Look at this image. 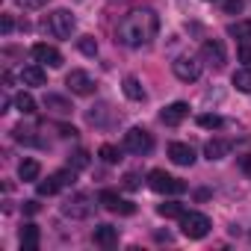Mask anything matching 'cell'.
<instances>
[{
	"label": "cell",
	"instance_id": "obj_4",
	"mask_svg": "<svg viewBox=\"0 0 251 251\" xmlns=\"http://www.w3.org/2000/svg\"><path fill=\"white\" fill-rule=\"evenodd\" d=\"M151 148H154V136L145 127H130L124 133V151H130L136 157H145V154H151Z\"/></svg>",
	"mask_w": 251,
	"mask_h": 251
},
{
	"label": "cell",
	"instance_id": "obj_6",
	"mask_svg": "<svg viewBox=\"0 0 251 251\" xmlns=\"http://www.w3.org/2000/svg\"><path fill=\"white\" fill-rule=\"evenodd\" d=\"M210 219L204 216V213H195V210H189V213H183L180 216V230H183V236H189V239H204L207 233H210Z\"/></svg>",
	"mask_w": 251,
	"mask_h": 251
},
{
	"label": "cell",
	"instance_id": "obj_18",
	"mask_svg": "<svg viewBox=\"0 0 251 251\" xmlns=\"http://www.w3.org/2000/svg\"><path fill=\"white\" fill-rule=\"evenodd\" d=\"M39 175H42V166H39V160H33V157L21 160V166H18V177H21L24 183H33V180H39Z\"/></svg>",
	"mask_w": 251,
	"mask_h": 251
},
{
	"label": "cell",
	"instance_id": "obj_23",
	"mask_svg": "<svg viewBox=\"0 0 251 251\" xmlns=\"http://www.w3.org/2000/svg\"><path fill=\"white\" fill-rule=\"evenodd\" d=\"M15 109L24 112V115H33V112H36V100H33V95H30V92H18V95H15Z\"/></svg>",
	"mask_w": 251,
	"mask_h": 251
},
{
	"label": "cell",
	"instance_id": "obj_38",
	"mask_svg": "<svg viewBox=\"0 0 251 251\" xmlns=\"http://www.w3.org/2000/svg\"><path fill=\"white\" fill-rule=\"evenodd\" d=\"M18 6H24V9H36V0H15Z\"/></svg>",
	"mask_w": 251,
	"mask_h": 251
},
{
	"label": "cell",
	"instance_id": "obj_29",
	"mask_svg": "<svg viewBox=\"0 0 251 251\" xmlns=\"http://www.w3.org/2000/svg\"><path fill=\"white\" fill-rule=\"evenodd\" d=\"M98 157H100L103 163H118V160H121V151H118L115 145H100Z\"/></svg>",
	"mask_w": 251,
	"mask_h": 251
},
{
	"label": "cell",
	"instance_id": "obj_10",
	"mask_svg": "<svg viewBox=\"0 0 251 251\" xmlns=\"http://www.w3.org/2000/svg\"><path fill=\"white\" fill-rule=\"evenodd\" d=\"M201 56H204V62L213 65V68H225V62H227V53H225L222 39H207L204 48H201Z\"/></svg>",
	"mask_w": 251,
	"mask_h": 251
},
{
	"label": "cell",
	"instance_id": "obj_34",
	"mask_svg": "<svg viewBox=\"0 0 251 251\" xmlns=\"http://www.w3.org/2000/svg\"><path fill=\"white\" fill-rule=\"evenodd\" d=\"M239 169L251 177V154H245V157H239Z\"/></svg>",
	"mask_w": 251,
	"mask_h": 251
},
{
	"label": "cell",
	"instance_id": "obj_12",
	"mask_svg": "<svg viewBox=\"0 0 251 251\" xmlns=\"http://www.w3.org/2000/svg\"><path fill=\"white\" fill-rule=\"evenodd\" d=\"M189 115V103H183V100H175V103H169L166 109H163V124H169V127H177V124L183 121Z\"/></svg>",
	"mask_w": 251,
	"mask_h": 251
},
{
	"label": "cell",
	"instance_id": "obj_22",
	"mask_svg": "<svg viewBox=\"0 0 251 251\" xmlns=\"http://www.w3.org/2000/svg\"><path fill=\"white\" fill-rule=\"evenodd\" d=\"M230 83L239 89V92H245V95H251V68H239V71H233V77H230Z\"/></svg>",
	"mask_w": 251,
	"mask_h": 251
},
{
	"label": "cell",
	"instance_id": "obj_25",
	"mask_svg": "<svg viewBox=\"0 0 251 251\" xmlns=\"http://www.w3.org/2000/svg\"><path fill=\"white\" fill-rule=\"evenodd\" d=\"M198 124H201V127H207V130H219L222 124H225V118L216 115V112H204V115H198Z\"/></svg>",
	"mask_w": 251,
	"mask_h": 251
},
{
	"label": "cell",
	"instance_id": "obj_39",
	"mask_svg": "<svg viewBox=\"0 0 251 251\" xmlns=\"http://www.w3.org/2000/svg\"><path fill=\"white\" fill-rule=\"evenodd\" d=\"M157 242H172V233L166 230V233H157Z\"/></svg>",
	"mask_w": 251,
	"mask_h": 251
},
{
	"label": "cell",
	"instance_id": "obj_33",
	"mask_svg": "<svg viewBox=\"0 0 251 251\" xmlns=\"http://www.w3.org/2000/svg\"><path fill=\"white\" fill-rule=\"evenodd\" d=\"M124 186H127V189H139V175H124Z\"/></svg>",
	"mask_w": 251,
	"mask_h": 251
},
{
	"label": "cell",
	"instance_id": "obj_20",
	"mask_svg": "<svg viewBox=\"0 0 251 251\" xmlns=\"http://www.w3.org/2000/svg\"><path fill=\"white\" fill-rule=\"evenodd\" d=\"M86 121L95 124V127H103V124L109 121V106H106V103H95V106L86 112Z\"/></svg>",
	"mask_w": 251,
	"mask_h": 251
},
{
	"label": "cell",
	"instance_id": "obj_37",
	"mask_svg": "<svg viewBox=\"0 0 251 251\" xmlns=\"http://www.w3.org/2000/svg\"><path fill=\"white\" fill-rule=\"evenodd\" d=\"M24 213H30V216L39 213V204H36V201H24Z\"/></svg>",
	"mask_w": 251,
	"mask_h": 251
},
{
	"label": "cell",
	"instance_id": "obj_16",
	"mask_svg": "<svg viewBox=\"0 0 251 251\" xmlns=\"http://www.w3.org/2000/svg\"><path fill=\"white\" fill-rule=\"evenodd\" d=\"M21 83H24V86H45V83H48V74H45L42 62H39V65H24V68H21Z\"/></svg>",
	"mask_w": 251,
	"mask_h": 251
},
{
	"label": "cell",
	"instance_id": "obj_3",
	"mask_svg": "<svg viewBox=\"0 0 251 251\" xmlns=\"http://www.w3.org/2000/svg\"><path fill=\"white\" fill-rule=\"evenodd\" d=\"M148 186H151L154 192H160V195H180V192H186V183L177 180V177H172V175L163 172V169H154V172L148 175Z\"/></svg>",
	"mask_w": 251,
	"mask_h": 251
},
{
	"label": "cell",
	"instance_id": "obj_35",
	"mask_svg": "<svg viewBox=\"0 0 251 251\" xmlns=\"http://www.w3.org/2000/svg\"><path fill=\"white\" fill-rule=\"evenodd\" d=\"M12 27H15V24H12V18H9V15H3V24H0L3 36H9V33H12Z\"/></svg>",
	"mask_w": 251,
	"mask_h": 251
},
{
	"label": "cell",
	"instance_id": "obj_36",
	"mask_svg": "<svg viewBox=\"0 0 251 251\" xmlns=\"http://www.w3.org/2000/svg\"><path fill=\"white\" fill-rule=\"evenodd\" d=\"M59 136H71V139H74V136H77V130H74V127H68V124H62V127H59Z\"/></svg>",
	"mask_w": 251,
	"mask_h": 251
},
{
	"label": "cell",
	"instance_id": "obj_11",
	"mask_svg": "<svg viewBox=\"0 0 251 251\" xmlns=\"http://www.w3.org/2000/svg\"><path fill=\"white\" fill-rule=\"evenodd\" d=\"M33 59L42 62V65H50V68H59V65H62V53H59L53 45H45V42L33 48Z\"/></svg>",
	"mask_w": 251,
	"mask_h": 251
},
{
	"label": "cell",
	"instance_id": "obj_17",
	"mask_svg": "<svg viewBox=\"0 0 251 251\" xmlns=\"http://www.w3.org/2000/svg\"><path fill=\"white\" fill-rule=\"evenodd\" d=\"M45 109L53 112V115H71V100L62 98V95H45Z\"/></svg>",
	"mask_w": 251,
	"mask_h": 251
},
{
	"label": "cell",
	"instance_id": "obj_5",
	"mask_svg": "<svg viewBox=\"0 0 251 251\" xmlns=\"http://www.w3.org/2000/svg\"><path fill=\"white\" fill-rule=\"evenodd\" d=\"M92 210H95V198L86 195V192H74V195L62 204V216H68V219H74V222L89 219Z\"/></svg>",
	"mask_w": 251,
	"mask_h": 251
},
{
	"label": "cell",
	"instance_id": "obj_8",
	"mask_svg": "<svg viewBox=\"0 0 251 251\" xmlns=\"http://www.w3.org/2000/svg\"><path fill=\"white\" fill-rule=\"evenodd\" d=\"M65 86L71 89V95H95V80H92V74L89 71H80V68H74L68 77H65Z\"/></svg>",
	"mask_w": 251,
	"mask_h": 251
},
{
	"label": "cell",
	"instance_id": "obj_40",
	"mask_svg": "<svg viewBox=\"0 0 251 251\" xmlns=\"http://www.w3.org/2000/svg\"><path fill=\"white\" fill-rule=\"evenodd\" d=\"M45 3H48V0H36V6H45Z\"/></svg>",
	"mask_w": 251,
	"mask_h": 251
},
{
	"label": "cell",
	"instance_id": "obj_31",
	"mask_svg": "<svg viewBox=\"0 0 251 251\" xmlns=\"http://www.w3.org/2000/svg\"><path fill=\"white\" fill-rule=\"evenodd\" d=\"M242 6H245V0H225V12L227 15H239Z\"/></svg>",
	"mask_w": 251,
	"mask_h": 251
},
{
	"label": "cell",
	"instance_id": "obj_32",
	"mask_svg": "<svg viewBox=\"0 0 251 251\" xmlns=\"http://www.w3.org/2000/svg\"><path fill=\"white\" fill-rule=\"evenodd\" d=\"M236 56H239V62H245V65H251V48L242 42L239 48H236Z\"/></svg>",
	"mask_w": 251,
	"mask_h": 251
},
{
	"label": "cell",
	"instance_id": "obj_1",
	"mask_svg": "<svg viewBox=\"0 0 251 251\" xmlns=\"http://www.w3.org/2000/svg\"><path fill=\"white\" fill-rule=\"evenodd\" d=\"M160 30V18L154 9H130L118 21V30H115V42L127 45V48H145L151 45V39L157 36Z\"/></svg>",
	"mask_w": 251,
	"mask_h": 251
},
{
	"label": "cell",
	"instance_id": "obj_19",
	"mask_svg": "<svg viewBox=\"0 0 251 251\" xmlns=\"http://www.w3.org/2000/svg\"><path fill=\"white\" fill-rule=\"evenodd\" d=\"M18 239H21V248H24V251H36V248H39V242H42V233H39V227H36V225H24Z\"/></svg>",
	"mask_w": 251,
	"mask_h": 251
},
{
	"label": "cell",
	"instance_id": "obj_27",
	"mask_svg": "<svg viewBox=\"0 0 251 251\" xmlns=\"http://www.w3.org/2000/svg\"><path fill=\"white\" fill-rule=\"evenodd\" d=\"M36 189H39V195H56V192H59L62 186H59L56 175H50L48 180H39V186H36Z\"/></svg>",
	"mask_w": 251,
	"mask_h": 251
},
{
	"label": "cell",
	"instance_id": "obj_30",
	"mask_svg": "<svg viewBox=\"0 0 251 251\" xmlns=\"http://www.w3.org/2000/svg\"><path fill=\"white\" fill-rule=\"evenodd\" d=\"M68 166H71L74 172H77V169H86V166H89V154H86V151H77V154L68 160Z\"/></svg>",
	"mask_w": 251,
	"mask_h": 251
},
{
	"label": "cell",
	"instance_id": "obj_13",
	"mask_svg": "<svg viewBox=\"0 0 251 251\" xmlns=\"http://www.w3.org/2000/svg\"><path fill=\"white\" fill-rule=\"evenodd\" d=\"M169 157H172L175 166H192V163H195V151H192V145H186V142H172V145H169Z\"/></svg>",
	"mask_w": 251,
	"mask_h": 251
},
{
	"label": "cell",
	"instance_id": "obj_14",
	"mask_svg": "<svg viewBox=\"0 0 251 251\" xmlns=\"http://www.w3.org/2000/svg\"><path fill=\"white\" fill-rule=\"evenodd\" d=\"M92 239H95V245H100V248H115V245H118V227H112V225H98L95 233H92Z\"/></svg>",
	"mask_w": 251,
	"mask_h": 251
},
{
	"label": "cell",
	"instance_id": "obj_26",
	"mask_svg": "<svg viewBox=\"0 0 251 251\" xmlns=\"http://www.w3.org/2000/svg\"><path fill=\"white\" fill-rule=\"evenodd\" d=\"M227 33H230V36H236V39H242V42H251V21L230 24V27H227Z\"/></svg>",
	"mask_w": 251,
	"mask_h": 251
},
{
	"label": "cell",
	"instance_id": "obj_2",
	"mask_svg": "<svg viewBox=\"0 0 251 251\" xmlns=\"http://www.w3.org/2000/svg\"><path fill=\"white\" fill-rule=\"evenodd\" d=\"M74 27H77V21H74V15H71L68 9H56V12H50L48 21H45V30H48L53 39H71Z\"/></svg>",
	"mask_w": 251,
	"mask_h": 251
},
{
	"label": "cell",
	"instance_id": "obj_15",
	"mask_svg": "<svg viewBox=\"0 0 251 251\" xmlns=\"http://www.w3.org/2000/svg\"><path fill=\"white\" fill-rule=\"evenodd\" d=\"M230 139H210L207 145H204V157L210 160V163H216V160H225L227 154H230Z\"/></svg>",
	"mask_w": 251,
	"mask_h": 251
},
{
	"label": "cell",
	"instance_id": "obj_24",
	"mask_svg": "<svg viewBox=\"0 0 251 251\" xmlns=\"http://www.w3.org/2000/svg\"><path fill=\"white\" fill-rule=\"evenodd\" d=\"M157 213H160L163 219H180V216L186 213V207H183V204H177V201H169V204H160V207H157Z\"/></svg>",
	"mask_w": 251,
	"mask_h": 251
},
{
	"label": "cell",
	"instance_id": "obj_21",
	"mask_svg": "<svg viewBox=\"0 0 251 251\" xmlns=\"http://www.w3.org/2000/svg\"><path fill=\"white\" fill-rule=\"evenodd\" d=\"M121 89H124V95H127L130 100H145V89H142V83L136 77H124Z\"/></svg>",
	"mask_w": 251,
	"mask_h": 251
},
{
	"label": "cell",
	"instance_id": "obj_7",
	"mask_svg": "<svg viewBox=\"0 0 251 251\" xmlns=\"http://www.w3.org/2000/svg\"><path fill=\"white\" fill-rule=\"evenodd\" d=\"M172 71H175V77H177L180 83H195V80L201 77V62H198L195 56H177V59L172 62Z\"/></svg>",
	"mask_w": 251,
	"mask_h": 251
},
{
	"label": "cell",
	"instance_id": "obj_28",
	"mask_svg": "<svg viewBox=\"0 0 251 251\" xmlns=\"http://www.w3.org/2000/svg\"><path fill=\"white\" fill-rule=\"evenodd\" d=\"M77 48H80V53H86V56H95V53H98V42H95L92 36H80V39H77Z\"/></svg>",
	"mask_w": 251,
	"mask_h": 251
},
{
	"label": "cell",
	"instance_id": "obj_9",
	"mask_svg": "<svg viewBox=\"0 0 251 251\" xmlns=\"http://www.w3.org/2000/svg\"><path fill=\"white\" fill-rule=\"evenodd\" d=\"M98 201H100L109 213H118V216H133V213H136V207H133L130 201L118 198V192H112V189H103V192L98 195Z\"/></svg>",
	"mask_w": 251,
	"mask_h": 251
}]
</instances>
